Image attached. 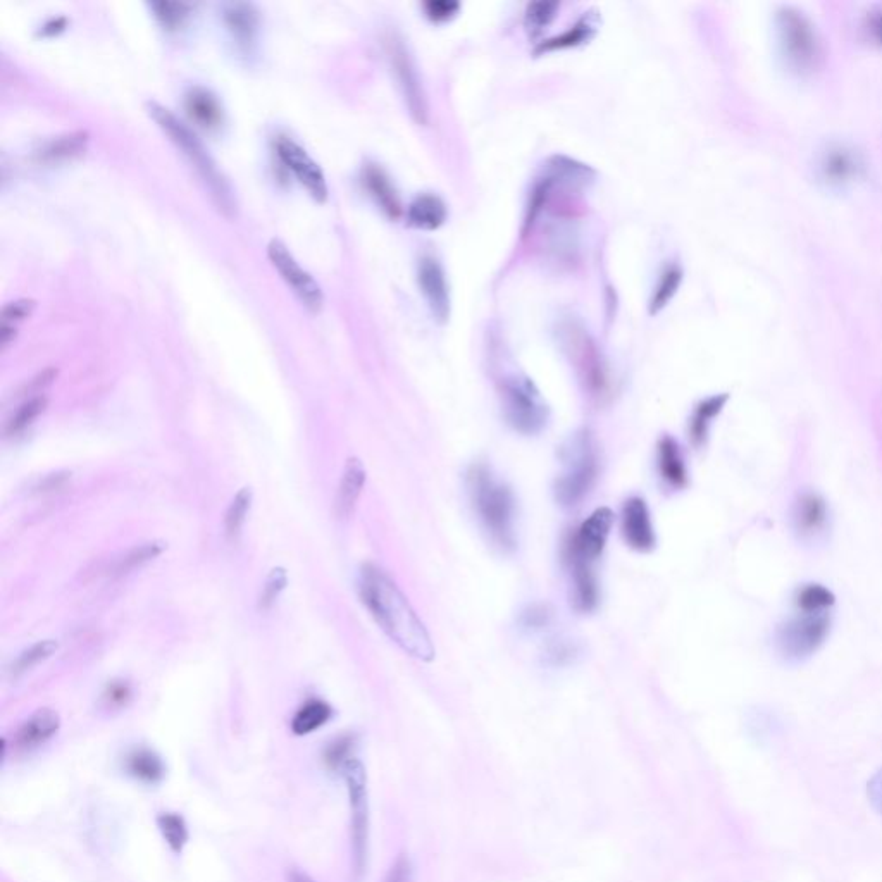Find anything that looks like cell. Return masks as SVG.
Masks as SVG:
<instances>
[{
  "mask_svg": "<svg viewBox=\"0 0 882 882\" xmlns=\"http://www.w3.org/2000/svg\"><path fill=\"white\" fill-rule=\"evenodd\" d=\"M355 738L354 736H340L338 740L330 743L324 752V762L328 765V769L333 772L342 774L345 765L354 757Z\"/></svg>",
  "mask_w": 882,
  "mask_h": 882,
  "instance_id": "obj_38",
  "label": "cell"
},
{
  "mask_svg": "<svg viewBox=\"0 0 882 882\" xmlns=\"http://www.w3.org/2000/svg\"><path fill=\"white\" fill-rule=\"evenodd\" d=\"M423 11L424 16L431 23L443 25V23L452 21L459 14L460 4L459 2H452V0H429V2H424Z\"/></svg>",
  "mask_w": 882,
  "mask_h": 882,
  "instance_id": "obj_42",
  "label": "cell"
},
{
  "mask_svg": "<svg viewBox=\"0 0 882 882\" xmlns=\"http://www.w3.org/2000/svg\"><path fill=\"white\" fill-rule=\"evenodd\" d=\"M574 655H576V648L571 643H566V641H560V643L550 646L547 653L548 659L555 665L571 662L574 659Z\"/></svg>",
  "mask_w": 882,
  "mask_h": 882,
  "instance_id": "obj_46",
  "label": "cell"
},
{
  "mask_svg": "<svg viewBox=\"0 0 882 882\" xmlns=\"http://www.w3.org/2000/svg\"><path fill=\"white\" fill-rule=\"evenodd\" d=\"M362 183L388 218L393 221L400 219L402 200L385 169L379 168L378 164H366L362 169Z\"/></svg>",
  "mask_w": 882,
  "mask_h": 882,
  "instance_id": "obj_19",
  "label": "cell"
},
{
  "mask_svg": "<svg viewBox=\"0 0 882 882\" xmlns=\"http://www.w3.org/2000/svg\"><path fill=\"white\" fill-rule=\"evenodd\" d=\"M156 822L157 829H159L162 839L166 841V845L169 846V850L176 855H181L185 846L188 845V839H190V831H188L185 819L180 814L164 812V814L157 815Z\"/></svg>",
  "mask_w": 882,
  "mask_h": 882,
  "instance_id": "obj_32",
  "label": "cell"
},
{
  "mask_svg": "<svg viewBox=\"0 0 882 882\" xmlns=\"http://www.w3.org/2000/svg\"><path fill=\"white\" fill-rule=\"evenodd\" d=\"M274 147L281 162L286 168L292 169L295 178L307 188L312 199L317 202L328 199V183L324 178L323 169L319 168V164L307 154V150L300 143L295 142L293 138L280 135L276 138Z\"/></svg>",
  "mask_w": 882,
  "mask_h": 882,
  "instance_id": "obj_14",
  "label": "cell"
},
{
  "mask_svg": "<svg viewBox=\"0 0 882 882\" xmlns=\"http://www.w3.org/2000/svg\"><path fill=\"white\" fill-rule=\"evenodd\" d=\"M47 409V397L45 395H33L19 405L13 417L7 421L6 433L9 436H18L30 428L38 417Z\"/></svg>",
  "mask_w": 882,
  "mask_h": 882,
  "instance_id": "obj_35",
  "label": "cell"
},
{
  "mask_svg": "<svg viewBox=\"0 0 882 882\" xmlns=\"http://www.w3.org/2000/svg\"><path fill=\"white\" fill-rule=\"evenodd\" d=\"M614 521V512L609 507L595 510L567 541V562L581 560L593 564L607 545Z\"/></svg>",
  "mask_w": 882,
  "mask_h": 882,
  "instance_id": "obj_13",
  "label": "cell"
},
{
  "mask_svg": "<svg viewBox=\"0 0 882 882\" xmlns=\"http://www.w3.org/2000/svg\"><path fill=\"white\" fill-rule=\"evenodd\" d=\"M35 307H37V302L32 299H18L9 302L2 309V324L16 326L18 323H23L26 317L32 316Z\"/></svg>",
  "mask_w": 882,
  "mask_h": 882,
  "instance_id": "obj_43",
  "label": "cell"
},
{
  "mask_svg": "<svg viewBox=\"0 0 882 882\" xmlns=\"http://www.w3.org/2000/svg\"><path fill=\"white\" fill-rule=\"evenodd\" d=\"M359 595L369 614L378 622L393 643H397L412 659L431 662L436 657L435 645L416 610L398 590L397 584L379 567H362L359 574Z\"/></svg>",
  "mask_w": 882,
  "mask_h": 882,
  "instance_id": "obj_1",
  "label": "cell"
},
{
  "mask_svg": "<svg viewBox=\"0 0 882 882\" xmlns=\"http://www.w3.org/2000/svg\"><path fill=\"white\" fill-rule=\"evenodd\" d=\"M347 783L350 803V839H352V870L355 881H361L369 858V796L366 769L359 758H352L342 772Z\"/></svg>",
  "mask_w": 882,
  "mask_h": 882,
  "instance_id": "obj_6",
  "label": "cell"
},
{
  "mask_svg": "<svg viewBox=\"0 0 882 882\" xmlns=\"http://www.w3.org/2000/svg\"><path fill=\"white\" fill-rule=\"evenodd\" d=\"M593 35H595V25L591 23L590 19L583 18L559 37L550 38L547 42L538 45L535 52L541 56V54H548V52H555V50L572 49V47H578V45L588 42L593 38Z\"/></svg>",
  "mask_w": 882,
  "mask_h": 882,
  "instance_id": "obj_31",
  "label": "cell"
},
{
  "mask_svg": "<svg viewBox=\"0 0 882 882\" xmlns=\"http://www.w3.org/2000/svg\"><path fill=\"white\" fill-rule=\"evenodd\" d=\"M224 21L230 28L231 35L237 38L238 44L250 45L254 42L259 14L252 4H243V2L228 4L224 7Z\"/></svg>",
  "mask_w": 882,
  "mask_h": 882,
  "instance_id": "obj_27",
  "label": "cell"
},
{
  "mask_svg": "<svg viewBox=\"0 0 882 882\" xmlns=\"http://www.w3.org/2000/svg\"><path fill=\"white\" fill-rule=\"evenodd\" d=\"M834 602L836 597L833 591L819 583L803 584L795 595L796 607L800 612H829Z\"/></svg>",
  "mask_w": 882,
  "mask_h": 882,
  "instance_id": "obj_34",
  "label": "cell"
},
{
  "mask_svg": "<svg viewBox=\"0 0 882 882\" xmlns=\"http://www.w3.org/2000/svg\"><path fill=\"white\" fill-rule=\"evenodd\" d=\"M364 485H366V467H364L361 460L355 459V457L348 459L345 469H343L342 479H340L338 493H336V512H338V516L343 517V519L352 516L355 505H357L359 498H361Z\"/></svg>",
  "mask_w": 882,
  "mask_h": 882,
  "instance_id": "obj_21",
  "label": "cell"
},
{
  "mask_svg": "<svg viewBox=\"0 0 882 882\" xmlns=\"http://www.w3.org/2000/svg\"><path fill=\"white\" fill-rule=\"evenodd\" d=\"M130 698V684L123 683V681H114V683L109 684V688H107L106 693H104V700H106L107 705L112 707V709L123 707V705L130 702Z\"/></svg>",
  "mask_w": 882,
  "mask_h": 882,
  "instance_id": "obj_44",
  "label": "cell"
},
{
  "mask_svg": "<svg viewBox=\"0 0 882 882\" xmlns=\"http://www.w3.org/2000/svg\"><path fill=\"white\" fill-rule=\"evenodd\" d=\"M657 457H659V473L665 485L676 490L688 485V467L678 441L672 436L660 438Z\"/></svg>",
  "mask_w": 882,
  "mask_h": 882,
  "instance_id": "obj_22",
  "label": "cell"
},
{
  "mask_svg": "<svg viewBox=\"0 0 882 882\" xmlns=\"http://www.w3.org/2000/svg\"><path fill=\"white\" fill-rule=\"evenodd\" d=\"M286 584H288V574L283 567H276L269 572L266 583L262 586L261 597H259V609H271L274 603L278 602L281 593L285 591Z\"/></svg>",
  "mask_w": 882,
  "mask_h": 882,
  "instance_id": "obj_40",
  "label": "cell"
},
{
  "mask_svg": "<svg viewBox=\"0 0 882 882\" xmlns=\"http://www.w3.org/2000/svg\"><path fill=\"white\" fill-rule=\"evenodd\" d=\"M572 576L571 600L579 612H591L598 605V581L593 564L581 560H569Z\"/></svg>",
  "mask_w": 882,
  "mask_h": 882,
  "instance_id": "obj_23",
  "label": "cell"
},
{
  "mask_svg": "<svg viewBox=\"0 0 882 882\" xmlns=\"http://www.w3.org/2000/svg\"><path fill=\"white\" fill-rule=\"evenodd\" d=\"M125 772L138 783L156 786L166 777V764L154 750L135 748L125 758Z\"/></svg>",
  "mask_w": 882,
  "mask_h": 882,
  "instance_id": "obj_24",
  "label": "cell"
},
{
  "mask_svg": "<svg viewBox=\"0 0 882 882\" xmlns=\"http://www.w3.org/2000/svg\"><path fill=\"white\" fill-rule=\"evenodd\" d=\"M624 541L636 552H650L657 545L652 514L641 497H631L624 502L621 516Z\"/></svg>",
  "mask_w": 882,
  "mask_h": 882,
  "instance_id": "obj_16",
  "label": "cell"
},
{
  "mask_svg": "<svg viewBox=\"0 0 882 882\" xmlns=\"http://www.w3.org/2000/svg\"><path fill=\"white\" fill-rule=\"evenodd\" d=\"M188 116L205 130H214L223 123V107L211 90L193 87L185 99Z\"/></svg>",
  "mask_w": 882,
  "mask_h": 882,
  "instance_id": "obj_25",
  "label": "cell"
},
{
  "mask_svg": "<svg viewBox=\"0 0 882 882\" xmlns=\"http://www.w3.org/2000/svg\"><path fill=\"white\" fill-rule=\"evenodd\" d=\"M88 142H90V137H88L87 131L66 133L63 137H57L45 143L44 147L38 150L37 156L42 162L69 161V159H75V157L85 154Z\"/></svg>",
  "mask_w": 882,
  "mask_h": 882,
  "instance_id": "obj_28",
  "label": "cell"
},
{
  "mask_svg": "<svg viewBox=\"0 0 882 882\" xmlns=\"http://www.w3.org/2000/svg\"><path fill=\"white\" fill-rule=\"evenodd\" d=\"M388 57H390L393 75L397 78L398 88L402 92L410 116L417 125H428L429 106L423 81H421L414 59L410 56L409 49L405 47L404 40H400L398 37H392L388 40Z\"/></svg>",
  "mask_w": 882,
  "mask_h": 882,
  "instance_id": "obj_10",
  "label": "cell"
},
{
  "mask_svg": "<svg viewBox=\"0 0 882 882\" xmlns=\"http://www.w3.org/2000/svg\"><path fill=\"white\" fill-rule=\"evenodd\" d=\"M150 7H152V11L156 14V18L161 21V25L164 28H168V30H176L178 26L183 25V21L192 13V6L190 4H183V2H166V0H161V2H152Z\"/></svg>",
  "mask_w": 882,
  "mask_h": 882,
  "instance_id": "obj_39",
  "label": "cell"
},
{
  "mask_svg": "<svg viewBox=\"0 0 882 882\" xmlns=\"http://www.w3.org/2000/svg\"><path fill=\"white\" fill-rule=\"evenodd\" d=\"M814 173L829 188L850 187L867 174V159L862 150L848 142H829L815 157Z\"/></svg>",
  "mask_w": 882,
  "mask_h": 882,
  "instance_id": "obj_9",
  "label": "cell"
},
{
  "mask_svg": "<svg viewBox=\"0 0 882 882\" xmlns=\"http://www.w3.org/2000/svg\"><path fill=\"white\" fill-rule=\"evenodd\" d=\"M331 717H333V709H331L330 703L312 698L297 710V714L293 715L292 733L295 736L312 734L317 729L326 726L331 721Z\"/></svg>",
  "mask_w": 882,
  "mask_h": 882,
  "instance_id": "obj_30",
  "label": "cell"
},
{
  "mask_svg": "<svg viewBox=\"0 0 882 882\" xmlns=\"http://www.w3.org/2000/svg\"><path fill=\"white\" fill-rule=\"evenodd\" d=\"M14 338H16V326L2 324V328H0V343H2V350H6V348L11 345Z\"/></svg>",
  "mask_w": 882,
  "mask_h": 882,
  "instance_id": "obj_51",
  "label": "cell"
},
{
  "mask_svg": "<svg viewBox=\"0 0 882 882\" xmlns=\"http://www.w3.org/2000/svg\"><path fill=\"white\" fill-rule=\"evenodd\" d=\"M252 498H254L252 490L242 488L231 500L230 507L224 516V533L230 540H237L238 536L242 535L243 526H245L250 509H252Z\"/></svg>",
  "mask_w": 882,
  "mask_h": 882,
  "instance_id": "obj_33",
  "label": "cell"
},
{
  "mask_svg": "<svg viewBox=\"0 0 882 882\" xmlns=\"http://www.w3.org/2000/svg\"><path fill=\"white\" fill-rule=\"evenodd\" d=\"M147 112H149L150 118L156 121L157 126L168 135L169 140L183 152V156L187 157L195 171L199 173L219 209L226 216H233L237 204L233 200L230 185H228L223 173L219 171L211 154L205 150L199 137L183 121L176 118L168 107L161 106L159 102H147Z\"/></svg>",
  "mask_w": 882,
  "mask_h": 882,
  "instance_id": "obj_3",
  "label": "cell"
},
{
  "mask_svg": "<svg viewBox=\"0 0 882 882\" xmlns=\"http://www.w3.org/2000/svg\"><path fill=\"white\" fill-rule=\"evenodd\" d=\"M507 423L522 435H536L548 423V407L538 388L526 376H510L500 388Z\"/></svg>",
  "mask_w": 882,
  "mask_h": 882,
  "instance_id": "obj_7",
  "label": "cell"
},
{
  "mask_svg": "<svg viewBox=\"0 0 882 882\" xmlns=\"http://www.w3.org/2000/svg\"><path fill=\"white\" fill-rule=\"evenodd\" d=\"M793 528L802 540H817L829 526V507L824 498L815 491H805L796 498L793 507Z\"/></svg>",
  "mask_w": 882,
  "mask_h": 882,
  "instance_id": "obj_17",
  "label": "cell"
},
{
  "mask_svg": "<svg viewBox=\"0 0 882 882\" xmlns=\"http://www.w3.org/2000/svg\"><path fill=\"white\" fill-rule=\"evenodd\" d=\"M162 552H164V545L159 543V541L143 543L140 547L133 548L131 552L126 553L123 559L119 560L116 572H118L119 576H123V574H130L131 571H137L145 564L156 560Z\"/></svg>",
  "mask_w": 882,
  "mask_h": 882,
  "instance_id": "obj_36",
  "label": "cell"
},
{
  "mask_svg": "<svg viewBox=\"0 0 882 882\" xmlns=\"http://www.w3.org/2000/svg\"><path fill=\"white\" fill-rule=\"evenodd\" d=\"M867 798L870 807L874 808V812L882 819V769L874 772V776L870 777L867 783Z\"/></svg>",
  "mask_w": 882,
  "mask_h": 882,
  "instance_id": "obj_45",
  "label": "cell"
},
{
  "mask_svg": "<svg viewBox=\"0 0 882 882\" xmlns=\"http://www.w3.org/2000/svg\"><path fill=\"white\" fill-rule=\"evenodd\" d=\"M564 462L566 469L557 479L555 497L560 505L574 507L590 493L598 476L597 452L588 433H578L569 441Z\"/></svg>",
  "mask_w": 882,
  "mask_h": 882,
  "instance_id": "obj_5",
  "label": "cell"
},
{
  "mask_svg": "<svg viewBox=\"0 0 882 882\" xmlns=\"http://www.w3.org/2000/svg\"><path fill=\"white\" fill-rule=\"evenodd\" d=\"M66 23H68L66 18L50 19L47 25L42 26V35H56V33L63 32Z\"/></svg>",
  "mask_w": 882,
  "mask_h": 882,
  "instance_id": "obj_50",
  "label": "cell"
},
{
  "mask_svg": "<svg viewBox=\"0 0 882 882\" xmlns=\"http://www.w3.org/2000/svg\"><path fill=\"white\" fill-rule=\"evenodd\" d=\"M59 729H61V717L56 710H37L14 733V748L21 753L33 752L45 743H49L59 733Z\"/></svg>",
  "mask_w": 882,
  "mask_h": 882,
  "instance_id": "obj_18",
  "label": "cell"
},
{
  "mask_svg": "<svg viewBox=\"0 0 882 882\" xmlns=\"http://www.w3.org/2000/svg\"><path fill=\"white\" fill-rule=\"evenodd\" d=\"M417 283L436 321L441 324L447 323L452 311V299H450L447 274L438 259L424 255L417 266Z\"/></svg>",
  "mask_w": 882,
  "mask_h": 882,
  "instance_id": "obj_15",
  "label": "cell"
},
{
  "mask_svg": "<svg viewBox=\"0 0 882 882\" xmlns=\"http://www.w3.org/2000/svg\"><path fill=\"white\" fill-rule=\"evenodd\" d=\"M548 619H550V614H548L547 609L545 607H531V609L524 614V626L526 628L540 629L547 624Z\"/></svg>",
  "mask_w": 882,
  "mask_h": 882,
  "instance_id": "obj_48",
  "label": "cell"
},
{
  "mask_svg": "<svg viewBox=\"0 0 882 882\" xmlns=\"http://www.w3.org/2000/svg\"><path fill=\"white\" fill-rule=\"evenodd\" d=\"M447 219V204L435 193L417 195L407 211V224L416 230H440L441 226L447 223Z\"/></svg>",
  "mask_w": 882,
  "mask_h": 882,
  "instance_id": "obj_20",
  "label": "cell"
},
{
  "mask_svg": "<svg viewBox=\"0 0 882 882\" xmlns=\"http://www.w3.org/2000/svg\"><path fill=\"white\" fill-rule=\"evenodd\" d=\"M684 271L678 262H672L669 266H665L664 271L660 273L657 286L653 288L652 297L648 302V312L650 316H657L664 311L667 305L671 304L672 299L676 297L679 288L683 285Z\"/></svg>",
  "mask_w": 882,
  "mask_h": 882,
  "instance_id": "obj_29",
  "label": "cell"
},
{
  "mask_svg": "<svg viewBox=\"0 0 882 882\" xmlns=\"http://www.w3.org/2000/svg\"><path fill=\"white\" fill-rule=\"evenodd\" d=\"M268 257L276 271L281 274L286 285L292 288L300 302L311 312L323 309L324 293L321 286L311 274L300 266L292 252L280 240H271L268 245Z\"/></svg>",
  "mask_w": 882,
  "mask_h": 882,
  "instance_id": "obj_12",
  "label": "cell"
},
{
  "mask_svg": "<svg viewBox=\"0 0 882 882\" xmlns=\"http://www.w3.org/2000/svg\"><path fill=\"white\" fill-rule=\"evenodd\" d=\"M385 882H412V865H410L409 858L398 857L397 862L388 872Z\"/></svg>",
  "mask_w": 882,
  "mask_h": 882,
  "instance_id": "obj_47",
  "label": "cell"
},
{
  "mask_svg": "<svg viewBox=\"0 0 882 882\" xmlns=\"http://www.w3.org/2000/svg\"><path fill=\"white\" fill-rule=\"evenodd\" d=\"M57 641L54 640H44L38 641L35 645L30 646L28 650L21 653L16 662L13 664V672L14 674H23V672H28L33 667H37L38 664H42L45 660L50 659L54 653L57 652Z\"/></svg>",
  "mask_w": 882,
  "mask_h": 882,
  "instance_id": "obj_37",
  "label": "cell"
},
{
  "mask_svg": "<svg viewBox=\"0 0 882 882\" xmlns=\"http://www.w3.org/2000/svg\"><path fill=\"white\" fill-rule=\"evenodd\" d=\"M829 633V612H800L777 629V650L786 660H805L819 652Z\"/></svg>",
  "mask_w": 882,
  "mask_h": 882,
  "instance_id": "obj_8",
  "label": "cell"
},
{
  "mask_svg": "<svg viewBox=\"0 0 882 882\" xmlns=\"http://www.w3.org/2000/svg\"><path fill=\"white\" fill-rule=\"evenodd\" d=\"M727 400H729L727 393H719L705 398L696 405L690 419V440L696 448L703 447L709 440L710 426L714 423L715 417H719L726 407Z\"/></svg>",
  "mask_w": 882,
  "mask_h": 882,
  "instance_id": "obj_26",
  "label": "cell"
},
{
  "mask_svg": "<svg viewBox=\"0 0 882 882\" xmlns=\"http://www.w3.org/2000/svg\"><path fill=\"white\" fill-rule=\"evenodd\" d=\"M469 493L479 521L491 541L504 550L516 545V500L509 486L500 483L488 467L479 464L469 471Z\"/></svg>",
  "mask_w": 882,
  "mask_h": 882,
  "instance_id": "obj_2",
  "label": "cell"
},
{
  "mask_svg": "<svg viewBox=\"0 0 882 882\" xmlns=\"http://www.w3.org/2000/svg\"><path fill=\"white\" fill-rule=\"evenodd\" d=\"M566 331V347L571 354L572 361L578 367L584 388L593 397H605L610 388L609 373H607V367L603 364L602 355L595 347V343L591 342L590 336L588 333H584L583 328L571 326Z\"/></svg>",
  "mask_w": 882,
  "mask_h": 882,
  "instance_id": "obj_11",
  "label": "cell"
},
{
  "mask_svg": "<svg viewBox=\"0 0 882 882\" xmlns=\"http://www.w3.org/2000/svg\"><path fill=\"white\" fill-rule=\"evenodd\" d=\"M559 6L555 2H535L529 4L526 11V28L531 33H540L543 28H547L555 18Z\"/></svg>",
  "mask_w": 882,
  "mask_h": 882,
  "instance_id": "obj_41",
  "label": "cell"
},
{
  "mask_svg": "<svg viewBox=\"0 0 882 882\" xmlns=\"http://www.w3.org/2000/svg\"><path fill=\"white\" fill-rule=\"evenodd\" d=\"M867 32L870 33V37L872 40L876 42V44L881 45L882 47V11L881 9H876V11H870L867 14Z\"/></svg>",
  "mask_w": 882,
  "mask_h": 882,
  "instance_id": "obj_49",
  "label": "cell"
},
{
  "mask_svg": "<svg viewBox=\"0 0 882 882\" xmlns=\"http://www.w3.org/2000/svg\"><path fill=\"white\" fill-rule=\"evenodd\" d=\"M286 879L288 882H317L314 877L309 876L307 872L300 869H290L286 872Z\"/></svg>",
  "mask_w": 882,
  "mask_h": 882,
  "instance_id": "obj_52",
  "label": "cell"
},
{
  "mask_svg": "<svg viewBox=\"0 0 882 882\" xmlns=\"http://www.w3.org/2000/svg\"><path fill=\"white\" fill-rule=\"evenodd\" d=\"M776 42L784 64L796 75H812L824 61V44L807 14L793 6L777 9Z\"/></svg>",
  "mask_w": 882,
  "mask_h": 882,
  "instance_id": "obj_4",
  "label": "cell"
}]
</instances>
